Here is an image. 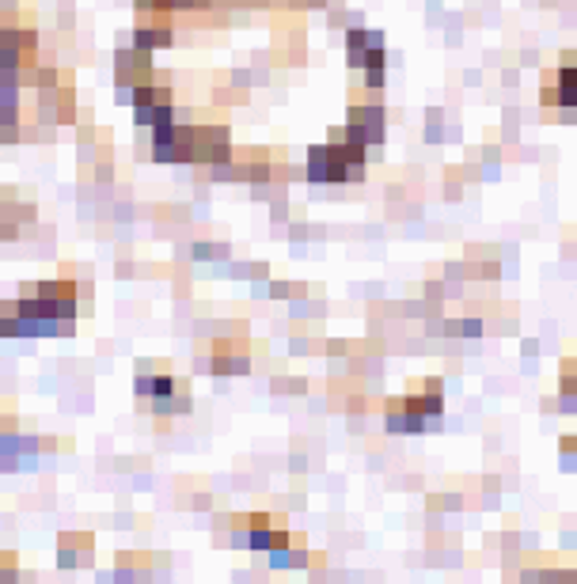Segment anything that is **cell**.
Instances as JSON below:
<instances>
[{"label":"cell","instance_id":"603a6c76","mask_svg":"<svg viewBox=\"0 0 577 584\" xmlns=\"http://www.w3.org/2000/svg\"><path fill=\"white\" fill-rule=\"evenodd\" d=\"M346 122H383V106L373 99V103H361V99H353L350 103V114H346Z\"/></svg>","mask_w":577,"mask_h":584},{"label":"cell","instance_id":"52a82bcc","mask_svg":"<svg viewBox=\"0 0 577 584\" xmlns=\"http://www.w3.org/2000/svg\"><path fill=\"white\" fill-rule=\"evenodd\" d=\"M403 399H407V406L430 429H437V421L444 418V387H441V380H414V383H407V395Z\"/></svg>","mask_w":577,"mask_h":584},{"label":"cell","instance_id":"83f0119b","mask_svg":"<svg viewBox=\"0 0 577 584\" xmlns=\"http://www.w3.org/2000/svg\"><path fill=\"white\" fill-rule=\"evenodd\" d=\"M141 15H175L171 12V0H134Z\"/></svg>","mask_w":577,"mask_h":584},{"label":"cell","instance_id":"3957f363","mask_svg":"<svg viewBox=\"0 0 577 584\" xmlns=\"http://www.w3.org/2000/svg\"><path fill=\"white\" fill-rule=\"evenodd\" d=\"M122 103H134V122L153 129L160 122H175V95L167 84H141L134 92H122Z\"/></svg>","mask_w":577,"mask_h":584},{"label":"cell","instance_id":"5bb4252c","mask_svg":"<svg viewBox=\"0 0 577 584\" xmlns=\"http://www.w3.org/2000/svg\"><path fill=\"white\" fill-rule=\"evenodd\" d=\"M175 42V27H171V15H141V24L134 31V46L137 50H167Z\"/></svg>","mask_w":577,"mask_h":584},{"label":"cell","instance_id":"277c9868","mask_svg":"<svg viewBox=\"0 0 577 584\" xmlns=\"http://www.w3.org/2000/svg\"><path fill=\"white\" fill-rule=\"evenodd\" d=\"M346 144L342 141H327V144H312L308 148V160H304V179L312 186H334V183H346Z\"/></svg>","mask_w":577,"mask_h":584},{"label":"cell","instance_id":"2e32d148","mask_svg":"<svg viewBox=\"0 0 577 584\" xmlns=\"http://www.w3.org/2000/svg\"><path fill=\"white\" fill-rule=\"evenodd\" d=\"M383 429L395 432V437H407V432H425L430 425L407 406V399H388L383 402Z\"/></svg>","mask_w":577,"mask_h":584},{"label":"cell","instance_id":"9a60e30c","mask_svg":"<svg viewBox=\"0 0 577 584\" xmlns=\"http://www.w3.org/2000/svg\"><path fill=\"white\" fill-rule=\"evenodd\" d=\"M274 167H270V156L263 148H244V153L232 156V179L236 183H251V186H263L270 183Z\"/></svg>","mask_w":577,"mask_h":584},{"label":"cell","instance_id":"4fadbf2b","mask_svg":"<svg viewBox=\"0 0 577 584\" xmlns=\"http://www.w3.org/2000/svg\"><path fill=\"white\" fill-rule=\"evenodd\" d=\"M92 554H95V539L88 531H61L57 535V561H61V569L92 566Z\"/></svg>","mask_w":577,"mask_h":584},{"label":"cell","instance_id":"484cf974","mask_svg":"<svg viewBox=\"0 0 577 584\" xmlns=\"http://www.w3.org/2000/svg\"><path fill=\"white\" fill-rule=\"evenodd\" d=\"M543 80L562 84V88H577V64H559V69H551Z\"/></svg>","mask_w":577,"mask_h":584},{"label":"cell","instance_id":"7402d4cb","mask_svg":"<svg viewBox=\"0 0 577 584\" xmlns=\"http://www.w3.org/2000/svg\"><path fill=\"white\" fill-rule=\"evenodd\" d=\"M190 406H194L190 402V387H183L175 399H167L164 406H153V414L156 418H183V414H190Z\"/></svg>","mask_w":577,"mask_h":584},{"label":"cell","instance_id":"cb8c5ba5","mask_svg":"<svg viewBox=\"0 0 577 584\" xmlns=\"http://www.w3.org/2000/svg\"><path fill=\"white\" fill-rule=\"evenodd\" d=\"M559 395L577 399V364H573V357H566L562 369H559Z\"/></svg>","mask_w":577,"mask_h":584},{"label":"cell","instance_id":"8fae6325","mask_svg":"<svg viewBox=\"0 0 577 584\" xmlns=\"http://www.w3.org/2000/svg\"><path fill=\"white\" fill-rule=\"evenodd\" d=\"M38 118L54 122V125H69L76 118V92L69 84H57V88L38 92Z\"/></svg>","mask_w":577,"mask_h":584},{"label":"cell","instance_id":"30bf717a","mask_svg":"<svg viewBox=\"0 0 577 584\" xmlns=\"http://www.w3.org/2000/svg\"><path fill=\"white\" fill-rule=\"evenodd\" d=\"M274 520L266 512H251V516H240L236 524H232V543L236 547H247V550H270L274 543Z\"/></svg>","mask_w":577,"mask_h":584},{"label":"cell","instance_id":"f546056e","mask_svg":"<svg viewBox=\"0 0 577 584\" xmlns=\"http://www.w3.org/2000/svg\"><path fill=\"white\" fill-rule=\"evenodd\" d=\"M388 84V73L383 69H365V92H380Z\"/></svg>","mask_w":577,"mask_h":584},{"label":"cell","instance_id":"ba28073f","mask_svg":"<svg viewBox=\"0 0 577 584\" xmlns=\"http://www.w3.org/2000/svg\"><path fill=\"white\" fill-rule=\"evenodd\" d=\"M114 80L122 92H134L141 88V84H153V54L148 50H118L114 54Z\"/></svg>","mask_w":577,"mask_h":584},{"label":"cell","instance_id":"e0dca14e","mask_svg":"<svg viewBox=\"0 0 577 584\" xmlns=\"http://www.w3.org/2000/svg\"><path fill=\"white\" fill-rule=\"evenodd\" d=\"M373 50H383V31H373V27L346 31V61H350V69H365V57Z\"/></svg>","mask_w":577,"mask_h":584},{"label":"cell","instance_id":"44dd1931","mask_svg":"<svg viewBox=\"0 0 577 584\" xmlns=\"http://www.w3.org/2000/svg\"><path fill=\"white\" fill-rule=\"evenodd\" d=\"M524 584H577V569H524Z\"/></svg>","mask_w":577,"mask_h":584},{"label":"cell","instance_id":"4316f807","mask_svg":"<svg viewBox=\"0 0 577 584\" xmlns=\"http://www.w3.org/2000/svg\"><path fill=\"white\" fill-rule=\"evenodd\" d=\"M0 584H19V566L8 550H0Z\"/></svg>","mask_w":577,"mask_h":584},{"label":"cell","instance_id":"ac0fdd59","mask_svg":"<svg viewBox=\"0 0 577 584\" xmlns=\"http://www.w3.org/2000/svg\"><path fill=\"white\" fill-rule=\"evenodd\" d=\"M331 137L361 144V148H380L388 141V129H383V122H346L342 129H331Z\"/></svg>","mask_w":577,"mask_h":584},{"label":"cell","instance_id":"d4e9b609","mask_svg":"<svg viewBox=\"0 0 577 584\" xmlns=\"http://www.w3.org/2000/svg\"><path fill=\"white\" fill-rule=\"evenodd\" d=\"M444 331L456 334V338H479V334H482V322H479V319H448Z\"/></svg>","mask_w":577,"mask_h":584},{"label":"cell","instance_id":"6da1fadb","mask_svg":"<svg viewBox=\"0 0 577 584\" xmlns=\"http://www.w3.org/2000/svg\"><path fill=\"white\" fill-rule=\"evenodd\" d=\"M38 31L31 24H5L0 31V69L15 73L24 88H31L38 69Z\"/></svg>","mask_w":577,"mask_h":584},{"label":"cell","instance_id":"7c38bea8","mask_svg":"<svg viewBox=\"0 0 577 584\" xmlns=\"http://www.w3.org/2000/svg\"><path fill=\"white\" fill-rule=\"evenodd\" d=\"M270 566L274 569H301V566H308V547H304V535H289V531H282L277 528L274 531V543H270Z\"/></svg>","mask_w":577,"mask_h":584},{"label":"cell","instance_id":"5b68a950","mask_svg":"<svg viewBox=\"0 0 577 584\" xmlns=\"http://www.w3.org/2000/svg\"><path fill=\"white\" fill-rule=\"evenodd\" d=\"M194 141H198V167H221L236 156L228 125L221 122H194Z\"/></svg>","mask_w":577,"mask_h":584},{"label":"cell","instance_id":"d6986e66","mask_svg":"<svg viewBox=\"0 0 577 584\" xmlns=\"http://www.w3.org/2000/svg\"><path fill=\"white\" fill-rule=\"evenodd\" d=\"M19 92H24L19 76L0 69V125H19Z\"/></svg>","mask_w":577,"mask_h":584},{"label":"cell","instance_id":"7a4b0ae2","mask_svg":"<svg viewBox=\"0 0 577 584\" xmlns=\"http://www.w3.org/2000/svg\"><path fill=\"white\" fill-rule=\"evenodd\" d=\"M153 160L156 163H198L194 122H160V125H153Z\"/></svg>","mask_w":577,"mask_h":584},{"label":"cell","instance_id":"d6a6232c","mask_svg":"<svg viewBox=\"0 0 577 584\" xmlns=\"http://www.w3.org/2000/svg\"><path fill=\"white\" fill-rule=\"evenodd\" d=\"M573 364H577V357H573Z\"/></svg>","mask_w":577,"mask_h":584},{"label":"cell","instance_id":"8992f818","mask_svg":"<svg viewBox=\"0 0 577 584\" xmlns=\"http://www.w3.org/2000/svg\"><path fill=\"white\" fill-rule=\"evenodd\" d=\"M31 292L46 304L50 312H54V319L57 322H69L80 315V292H76V285L73 281H65V277H57V281H42V285H31Z\"/></svg>","mask_w":577,"mask_h":584},{"label":"cell","instance_id":"f1b7e54d","mask_svg":"<svg viewBox=\"0 0 577 584\" xmlns=\"http://www.w3.org/2000/svg\"><path fill=\"white\" fill-rule=\"evenodd\" d=\"M217 0H171V12H209Z\"/></svg>","mask_w":577,"mask_h":584},{"label":"cell","instance_id":"4dcf8cb0","mask_svg":"<svg viewBox=\"0 0 577 584\" xmlns=\"http://www.w3.org/2000/svg\"><path fill=\"white\" fill-rule=\"evenodd\" d=\"M559 451L566 456V463H573V460H577V432H570V437H562V440H559Z\"/></svg>","mask_w":577,"mask_h":584},{"label":"cell","instance_id":"ffe728a7","mask_svg":"<svg viewBox=\"0 0 577 584\" xmlns=\"http://www.w3.org/2000/svg\"><path fill=\"white\" fill-rule=\"evenodd\" d=\"M164 372V364L160 361H144L141 369L134 372V395L141 399V402H148L153 399V387H156V376Z\"/></svg>","mask_w":577,"mask_h":584},{"label":"cell","instance_id":"1f68e13d","mask_svg":"<svg viewBox=\"0 0 577 584\" xmlns=\"http://www.w3.org/2000/svg\"><path fill=\"white\" fill-rule=\"evenodd\" d=\"M224 247H194V258H221Z\"/></svg>","mask_w":577,"mask_h":584},{"label":"cell","instance_id":"9c48e42d","mask_svg":"<svg viewBox=\"0 0 577 584\" xmlns=\"http://www.w3.org/2000/svg\"><path fill=\"white\" fill-rule=\"evenodd\" d=\"M202 369L213 372V376H244V372L251 369V357H247V350H244V341L221 338V341H213V350H209V357L202 361Z\"/></svg>","mask_w":577,"mask_h":584}]
</instances>
